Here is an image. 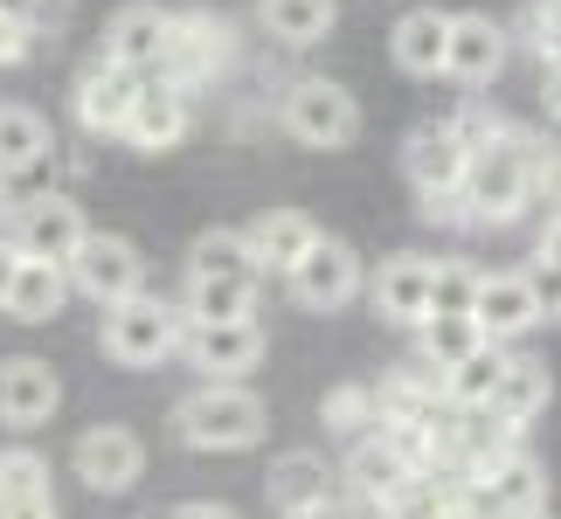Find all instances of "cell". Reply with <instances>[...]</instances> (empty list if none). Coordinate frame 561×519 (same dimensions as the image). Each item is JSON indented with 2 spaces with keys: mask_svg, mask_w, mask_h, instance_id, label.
Here are the masks:
<instances>
[{
  "mask_svg": "<svg viewBox=\"0 0 561 519\" xmlns=\"http://www.w3.org/2000/svg\"><path fill=\"white\" fill-rule=\"evenodd\" d=\"M458 201H465V229H506V222L527 215V201H534V139L520 125L465 160Z\"/></svg>",
  "mask_w": 561,
  "mask_h": 519,
  "instance_id": "obj_1",
  "label": "cell"
},
{
  "mask_svg": "<svg viewBox=\"0 0 561 519\" xmlns=\"http://www.w3.org/2000/svg\"><path fill=\"white\" fill-rule=\"evenodd\" d=\"M264 423H271V408L243 381H202L194 395L174 402V437L187 450H250V443H264Z\"/></svg>",
  "mask_w": 561,
  "mask_h": 519,
  "instance_id": "obj_2",
  "label": "cell"
},
{
  "mask_svg": "<svg viewBox=\"0 0 561 519\" xmlns=\"http://www.w3.org/2000/svg\"><path fill=\"white\" fill-rule=\"evenodd\" d=\"M277 125L298 139V146H319V153H333V146H354L360 139V104L347 83L333 77H298L285 97H277Z\"/></svg>",
  "mask_w": 561,
  "mask_h": 519,
  "instance_id": "obj_3",
  "label": "cell"
},
{
  "mask_svg": "<svg viewBox=\"0 0 561 519\" xmlns=\"http://www.w3.org/2000/svg\"><path fill=\"white\" fill-rule=\"evenodd\" d=\"M181 305H167V298L153 291H139V298H125V305H104V360H118V367H160L167 354L181 346Z\"/></svg>",
  "mask_w": 561,
  "mask_h": 519,
  "instance_id": "obj_4",
  "label": "cell"
},
{
  "mask_svg": "<svg viewBox=\"0 0 561 519\" xmlns=\"http://www.w3.org/2000/svg\"><path fill=\"white\" fill-rule=\"evenodd\" d=\"M83 235H91V222H83V208L70 194H35V201H21L14 222H8V243L28 256V264H56V270H70Z\"/></svg>",
  "mask_w": 561,
  "mask_h": 519,
  "instance_id": "obj_5",
  "label": "cell"
},
{
  "mask_svg": "<svg viewBox=\"0 0 561 519\" xmlns=\"http://www.w3.org/2000/svg\"><path fill=\"white\" fill-rule=\"evenodd\" d=\"M70 291L98 298V305H125V298H139L146 291V256H139V243L91 229L77 243V256H70Z\"/></svg>",
  "mask_w": 561,
  "mask_h": 519,
  "instance_id": "obj_6",
  "label": "cell"
},
{
  "mask_svg": "<svg viewBox=\"0 0 561 519\" xmlns=\"http://www.w3.org/2000/svg\"><path fill=\"white\" fill-rule=\"evenodd\" d=\"M236 56V28L222 14L194 8V14H174V42H167V62H160V83H174V91H202V83L222 70Z\"/></svg>",
  "mask_w": 561,
  "mask_h": 519,
  "instance_id": "obj_7",
  "label": "cell"
},
{
  "mask_svg": "<svg viewBox=\"0 0 561 519\" xmlns=\"http://www.w3.org/2000/svg\"><path fill=\"white\" fill-rule=\"evenodd\" d=\"M285 285H291V298L306 312H340V305H354V298H360L368 270H360V256L340 243V235H319V243L285 270Z\"/></svg>",
  "mask_w": 561,
  "mask_h": 519,
  "instance_id": "obj_8",
  "label": "cell"
},
{
  "mask_svg": "<svg viewBox=\"0 0 561 519\" xmlns=\"http://www.w3.org/2000/svg\"><path fill=\"white\" fill-rule=\"evenodd\" d=\"M167 42H174V8H160V0H125L112 14V28H104V62H118V70H133V77H160Z\"/></svg>",
  "mask_w": 561,
  "mask_h": 519,
  "instance_id": "obj_9",
  "label": "cell"
},
{
  "mask_svg": "<svg viewBox=\"0 0 561 519\" xmlns=\"http://www.w3.org/2000/svg\"><path fill=\"white\" fill-rule=\"evenodd\" d=\"M541 298H534V277L527 270H479V298H471V326H479L492 346L520 339L541 326Z\"/></svg>",
  "mask_w": 561,
  "mask_h": 519,
  "instance_id": "obj_10",
  "label": "cell"
},
{
  "mask_svg": "<svg viewBox=\"0 0 561 519\" xmlns=\"http://www.w3.org/2000/svg\"><path fill=\"white\" fill-rule=\"evenodd\" d=\"M70 464H77V478L91 485V492H133L139 485V471H146V443L133 437L125 423H91L77 437V450H70Z\"/></svg>",
  "mask_w": 561,
  "mask_h": 519,
  "instance_id": "obj_11",
  "label": "cell"
},
{
  "mask_svg": "<svg viewBox=\"0 0 561 519\" xmlns=\"http://www.w3.org/2000/svg\"><path fill=\"white\" fill-rule=\"evenodd\" d=\"M506 70V28L492 14H450L444 35V77L465 83V97H485V83Z\"/></svg>",
  "mask_w": 561,
  "mask_h": 519,
  "instance_id": "obj_12",
  "label": "cell"
},
{
  "mask_svg": "<svg viewBox=\"0 0 561 519\" xmlns=\"http://www.w3.org/2000/svg\"><path fill=\"white\" fill-rule=\"evenodd\" d=\"M187 125H194V97L174 91V83H160V77H146L139 97H133V112H125L118 139L133 146V153H167V146L187 139Z\"/></svg>",
  "mask_w": 561,
  "mask_h": 519,
  "instance_id": "obj_13",
  "label": "cell"
},
{
  "mask_svg": "<svg viewBox=\"0 0 561 519\" xmlns=\"http://www.w3.org/2000/svg\"><path fill=\"white\" fill-rule=\"evenodd\" d=\"M187 367H202L208 381H243L256 360H264V326L243 319V326H181V346Z\"/></svg>",
  "mask_w": 561,
  "mask_h": 519,
  "instance_id": "obj_14",
  "label": "cell"
},
{
  "mask_svg": "<svg viewBox=\"0 0 561 519\" xmlns=\"http://www.w3.org/2000/svg\"><path fill=\"white\" fill-rule=\"evenodd\" d=\"M465 139L450 132V118H430V125H416V132L402 139V173H409V187L416 194H458V181H465Z\"/></svg>",
  "mask_w": 561,
  "mask_h": 519,
  "instance_id": "obj_15",
  "label": "cell"
},
{
  "mask_svg": "<svg viewBox=\"0 0 561 519\" xmlns=\"http://www.w3.org/2000/svg\"><path fill=\"white\" fill-rule=\"evenodd\" d=\"M56 402H62V381L49 360H35V354L0 360V423L8 429H42L56 416Z\"/></svg>",
  "mask_w": 561,
  "mask_h": 519,
  "instance_id": "obj_16",
  "label": "cell"
},
{
  "mask_svg": "<svg viewBox=\"0 0 561 519\" xmlns=\"http://www.w3.org/2000/svg\"><path fill=\"white\" fill-rule=\"evenodd\" d=\"M368 305L388 319V326H423L430 319V256H388V264L368 277Z\"/></svg>",
  "mask_w": 561,
  "mask_h": 519,
  "instance_id": "obj_17",
  "label": "cell"
},
{
  "mask_svg": "<svg viewBox=\"0 0 561 519\" xmlns=\"http://www.w3.org/2000/svg\"><path fill=\"white\" fill-rule=\"evenodd\" d=\"M485 492V506L492 519H527V512H548V471L527 458V450H513V458L500 464H485V471H471Z\"/></svg>",
  "mask_w": 561,
  "mask_h": 519,
  "instance_id": "obj_18",
  "label": "cell"
},
{
  "mask_svg": "<svg viewBox=\"0 0 561 519\" xmlns=\"http://www.w3.org/2000/svg\"><path fill=\"white\" fill-rule=\"evenodd\" d=\"M139 83L133 70H118V62H91V70L77 77V125L83 132H125V112H133V97H139Z\"/></svg>",
  "mask_w": 561,
  "mask_h": 519,
  "instance_id": "obj_19",
  "label": "cell"
},
{
  "mask_svg": "<svg viewBox=\"0 0 561 519\" xmlns=\"http://www.w3.org/2000/svg\"><path fill=\"white\" fill-rule=\"evenodd\" d=\"M243 243H250V256H256V270H291L298 256L319 243V222H312L306 208H264V215L243 229Z\"/></svg>",
  "mask_w": 561,
  "mask_h": 519,
  "instance_id": "obj_20",
  "label": "cell"
},
{
  "mask_svg": "<svg viewBox=\"0 0 561 519\" xmlns=\"http://www.w3.org/2000/svg\"><path fill=\"white\" fill-rule=\"evenodd\" d=\"M409 478V464L388 450V437L375 429V437H360L354 450H347V492H354V506L368 512V519H381V506L396 499V485Z\"/></svg>",
  "mask_w": 561,
  "mask_h": 519,
  "instance_id": "obj_21",
  "label": "cell"
},
{
  "mask_svg": "<svg viewBox=\"0 0 561 519\" xmlns=\"http://www.w3.org/2000/svg\"><path fill=\"white\" fill-rule=\"evenodd\" d=\"M181 319L187 326H243L256 319V277H187Z\"/></svg>",
  "mask_w": 561,
  "mask_h": 519,
  "instance_id": "obj_22",
  "label": "cell"
},
{
  "mask_svg": "<svg viewBox=\"0 0 561 519\" xmlns=\"http://www.w3.org/2000/svg\"><path fill=\"white\" fill-rule=\"evenodd\" d=\"M444 35H450L444 8H409L396 28H388V56H396V70H409V77H444Z\"/></svg>",
  "mask_w": 561,
  "mask_h": 519,
  "instance_id": "obj_23",
  "label": "cell"
},
{
  "mask_svg": "<svg viewBox=\"0 0 561 519\" xmlns=\"http://www.w3.org/2000/svg\"><path fill=\"white\" fill-rule=\"evenodd\" d=\"M264 492H271V506L291 519V512H306V506H327V499H333V471H327V458H319V450H285V458L271 464Z\"/></svg>",
  "mask_w": 561,
  "mask_h": 519,
  "instance_id": "obj_24",
  "label": "cell"
},
{
  "mask_svg": "<svg viewBox=\"0 0 561 519\" xmlns=\"http://www.w3.org/2000/svg\"><path fill=\"white\" fill-rule=\"evenodd\" d=\"M548 395H554V381H548V360L506 354V374H500V388H492L485 416H500V423H513V429H527V423L548 408Z\"/></svg>",
  "mask_w": 561,
  "mask_h": 519,
  "instance_id": "obj_25",
  "label": "cell"
},
{
  "mask_svg": "<svg viewBox=\"0 0 561 519\" xmlns=\"http://www.w3.org/2000/svg\"><path fill=\"white\" fill-rule=\"evenodd\" d=\"M62 305H70V270H56V264H28V256H21V270H14L8 298H0V312L21 319V326H49Z\"/></svg>",
  "mask_w": 561,
  "mask_h": 519,
  "instance_id": "obj_26",
  "label": "cell"
},
{
  "mask_svg": "<svg viewBox=\"0 0 561 519\" xmlns=\"http://www.w3.org/2000/svg\"><path fill=\"white\" fill-rule=\"evenodd\" d=\"M256 28L285 49H312L340 28V8L333 0H256Z\"/></svg>",
  "mask_w": 561,
  "mask_h": 519,
  "instance_id": "obj_27",
  "label": "cell"
},
{
  "mask_svg": "<svg viewBox=\"0 0 561 519\" xmlns=\"http://www.w3.org/2000/svg\"><path fill=\"white\" fill-rule=\"evenodd\" d=\"M49 146L56 139H49V118H42V112H28V104H0V181L42 166Z\"/></svg>",
  "mask_w": 561,
  "mask_h": 519,
  "instance_id": "obj_28",
  "label": "cell"
},
{
  "mask_svg": "<svg viewBox=\"0 0 561 519\" xmlns=\"http://www.w3.org/2000/svg\"><path fill=\"white\" fill-rule=\"evenodd\" d=\"M500 374H506V346H479L471 360H458V367H444V408H485L492 402V388H500Z\"/></svg>",
  "mask_w": 561,
  "mask_h": 519,
  "instance_id": "obj_29",
  "label": "cell"
},
{
  "mask_svg": "<svg viewBox=\"0 0 561 519\" xmlns=\"http://www.w3.org/2000/svg\"><path fill=\"white\" fill-rule=\"evenodd\" d=\"M416 339H423V367H437V374H444V367H458V360H471L479 346H492L465 312H430L423 326H416Z\"/></svg>",
  "mask_w": 561,
  "mask_h": 519,
  "instance_id": "obj_30",
  "label": "cell"
},
{
  "mask_svg": "<svg viewBox=\"0 0 561 519\" xmlns=\"http://www.w3.org/2000/svg\"><path fill=\"white\" fill-rule=\"evenodd\" d=\"M187 277H264V270H256L243 229H208V235H194V250H187Z\"/></svg>",
  "mask_w": 561,
  "mask_h": 519,
  "instance_id": "obj_31",
  "label": "cell"
},
{
  "mask_svg": "<svg viewBox=\"0 0 561 519\" xmlns=\"http://www.w3.org/2000/svg\"><path fill=\"white\" fill-rule=\"evenodd\" d=\"M471 298H479V264H465V256L430 264V312H465L471 319Z\"/></svg>",
  "mask_w": 561,
  "mask_h": 519,
  "instance_id": "obj_32",
  "label": "cell"
},
{
  "mask_svg": "<svg viewBox=\"0 0 561 519\" xmlns=\"http://www.w3.org/2000/svg\"><path fill=\"white\" fill-rule=\"evenodd\" d=\"M327 429L333 437H347V443H360V437H375V388H333L327 395Z\"/></svg>",
  "mask_w": 561,
  "mask_h": 519,
  "instance_id": "obj_33",
  "label": "cell"
},
{
  "mask_svg": "<svg viewBox=\"0 0 561 519\" xmlns=\"http://www.w3.org/2000/svg\"><path fill=\"white\" fill-rule=\"evenodd\" d=\"M0 499H56L49 464H42L35 450H0Z\"/></svg>",
  "mask_w": 561,
  "mask_h": 519,
  "instance_id": "obj_34",
  "label": "cell"
},
{
  "mask_svg": "<svg viewBox=\"0 0 561 519\" xmlns=\"http://www.w3.org/2000/svg\"><path fill=\"white\" fill-rule=\"evenodd\" d=\"M450 132L465 139V153H479V146H492V139L513 132V118L500 112V104H485V97H465V112L450 118Z\"/></svg>",
  "mask_w": 561,
  "mask_h": 519,
  "instance_id": "obj_35",
  "label": "cell"
},
{
  "mask_svg": "<svg viewBox=\"0 0 561 519\" xmlns=\"http://www.w3.org/2000/svg\"><path fill=\"white\" fill-rule=\"evenodd\" d=\"M527 35H534V49H541L548 70H561V0H534V8H527Z\"/></svg>",
  "mask_w": 561,
  "mask_h": 519,
  "instance_id": "obj_36",
  "label": "cell"
},
{
  "mask_svg": "<svg viewBox=\"0 0 561 519\" xmlns=\"http://www.w3.org/2000/svg\"><path fill=\"white\" fill-rule=\"evenodd\" d=\"M416 215H423V222H458L465 229V201H458V194H416Z\"/></svg>",
  "mask_w": 561,
  "mask_h": 519,
  "instance_id": "obj_37",
  "label": "cell"
},
{
  "mask_svg": "<svg viewBox=\"0 0 561 519\" xmlns=\"http://www.w3.org/2000/svg\"><path fill=\"white\" fill-rule=\"evenodd\" d=\"M534 270H554V277H561V208L548 215V229H541V243H534Z\"/></svg>",
  "mask_w": 561,
  "mask_h": 519,
  "instance_id": "obj_38",
  "label": "cell"
},
{
  "mask_svg": "<svg viewBox=\"0 0 561 519\" xmlns=\"http://www.w3.org/2000/svg\"><path fill=\"white\" fill-rule=\"evenodd\" d=\"M42 14H49V0H0V21H14V28H28V35H35Z\"/></svg>",
  "mask_w": 561,
  "mask_h": 519,
  "instance_id": "obj_39",
  "label": "cell"
},
{
  "mask_svg": "<svg viewBox=\"0 0 561 519\" xmlns=\"http://www.w3.org/2000/svg\"><path fill=\"white\" fill-rule=\"evenodd\" d=\"M35 49V35L28 28H14V21H0V70H8V62H21Z\"/></svg>",
  "mask_w": 561,
  "mask_h": 519,
  "instance_id": "obj_40",
  "label": "cell"
},
{
  "mask_svg": "<svg viewBox=\"0 0 561 519\" xmlns=\"http://www.w3.org/2000/svg\"><path fill=\"white\" fill-rule=\"evenodd\" d=\"M0 519H62L56 499H0Z\"/></svg>",
  "mask_w": 561,
  "mask_h": 519,
  "instance_id": "obj_41",
  "label": "cell"
},
{
  "mask_svg": "<svg viewBox=\"0 0 561 519\" xmlns=\"http://www.w3.org/2000/svg\"><path fill=\"white\" fill-rule=\"evenodd\" d=\"M167 519H243L236 506H215V499H187V506H174Z\"/></svg>",
  "mask_w": 561,
  "mask_h": 519,
  "instance_id": "obj_42",
  "label": "cell"
},
{
  "mask_svg": "<svg viewBox=\"0 0 561 519\" xmlns=\"http://www.w3.org/2000/svg\"><path fill=\"white\" fill-rule=\"evenodd\" d=\"M291 519H368L360 506H340V499H327V506H306V512H291Z\"/></svg>",
  "mask_w": 561,
  "mask_h": 519,
  "instance_id": "obj_43",
  "label": "cell"
},
{
  "mask_svg": "<svg viewBox=\"0 0 561 519\" xmlns=\"http://www.w3.org/2000/svg\"><path fill=\"white\" fill-rule=\"evenodd\" d=\"M14 270H21V250L0 235V298H8V285H14Z\"/></svg>",
  "mask_w": 561,
  "mask_h": 519,
  "instance_id": "obj_44",
  "label": "cell"
},
{
  "mask_svg": "<svg viewBox=\"0 0 561 519\" xmlns=\"http://www.w3.org/2000/svg\"><path fill=\"white\" fill-rule=\"evenodd\" d=\"M548 118L561 125V70H548Z\"/></svg>",
  "mask_w": 561,
  "mask_h": 519,
  "instance_id": "obj_45",
  "label": "cell"
},
{
  "mask_svg": "<svg viewBox=\"0 0 561 519\" xmlns=\"http://www.w3.org/2000/svg\"><path fill=\"white\" fill-rule=\"evenodd\" d=\"M0 222H8V181H0Z\"/></svg>",
  "mask_w": 561,
  "mask_h": 519,
  "instance_id": "obj_46",
  "label": "cell"
},
{
  "mask_svg": "<svg viewBox=\"0 0 561 519\" xmlns=\"http://www.w3.org/2000/svg\"><path fill=\"white\" fill-rule=\"evenodd\" d=\"M527 519H548V512H527Z\"/></svg>",
  "mask_w": 561,
  "mask_h": 519,
  "instance_id": "obj_47",
  "label": "cell"
}]
</instances>
